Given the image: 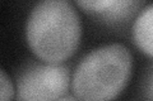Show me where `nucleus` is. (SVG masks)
Here are the masks:
<instances>
[{"instance_id":"nucleus-1","label":"nucleus","mask_w":153,"mask_h":101,"mask_svg":"<svg viewBox=\"0 0 153 101\" xmlns=\"http://www.w3.org/2000/svg\"><path fill=\"white\" fill-rule=\"evenodd\" d=\"M80 36L79 15L66 0L37 3L27 18V43L33 53L46 63H63L73 56Z\"/></svg>"},{"instance_id":"nucleus-7","label":"nucleus","mask_w":153,"mask_h":101,"mask_svg":"<svg viewBox=\"0 0 153 101\" xmlns=\"http://www.w3.org/2000/svg\"><path fill=\"white\" fill-rule=\"evenodd\" d=\"M143 97L146 101H153V67L147 72L143 81Z\"/></svg>"},{"instance_id":"nucleus-4","label":"nucleus","mask_w":153,"mask_h":101,"mask_svg":"<svg viewBox=\"0 0 153 101\" xmlns=\"http://www.w3.org/2000/svg\"><path fill=\"white\" fill-rule=\"evenodd\" d=\"M75 4L84 12L112 25L126 22L143 5L142 1L135 0H78Z\"/></svg>"},{"instance_id":"nucleus-5","label":"nucleus","mask_w":153,"mask_h":101,"mask_svg":"<svg viewBox=\"0 0 153 101\" xmlns=\"http://www.w3.org/2000/svg\"><path fill=\"white\" fill-rule=\"evenodd\" d=\"M133 39L143 53L153 58V4L144 7L135 18Z\"/></svg>"},{"instance_id":"nucleus-3","label":"nucleus","mask_w":153,"mask_h":101,"mask_svg":"<svg viewBox=\"0 0 153 101\" xmlns=\"http://www.w3.org/2000/svg\"><path fill=\"white\" fill-rule=\"evenodd\" d=\"M70 85V71L63 63H30L17 78L16 101H59Z\"/></svg>"},{"instance_id":"nucleus-6","label":"nucleus","mask_w":153,"mask_h":101,"mask_svg":"<svg viewBox=\"0 0 153 101\" xmlns=\"http://www.w3.org/2000/svg\"><path fill=\"white\" fill-rule=\"evenodd\" d=\"M16 96V90L7 72L0 71V101H12Z\"/></svg>"},{"instance_id":"nucleus-2","label":"nucleus","mask_w":153,"mask_h":101,"mask_svg":"<svg viewBox=\"0 0 153 101\" xmlns=\"http://www.w3.org/2000/svg\"><path fill=\"white\" fill-rule=\"evenodd\" d=\"M131 68V53L121 43L94 48L74 70V96L80 101H112L128 85Z\"/></svg>"},{"instance_id":"nucleus-8","label":"nucleus","mask_w":153,"mask_h":101,"mask_svg":"<svg viewBox=\"0 0 153 101\" xmlns=\"http://www.w3.org/2000/svg\"><path fill=\"white\" fill-rule=\"evenodd\" d=\"M59 101H80L78 97H75V96L73 95H65V96H63V97H61Z\"/></svg>"}]
</instances>
